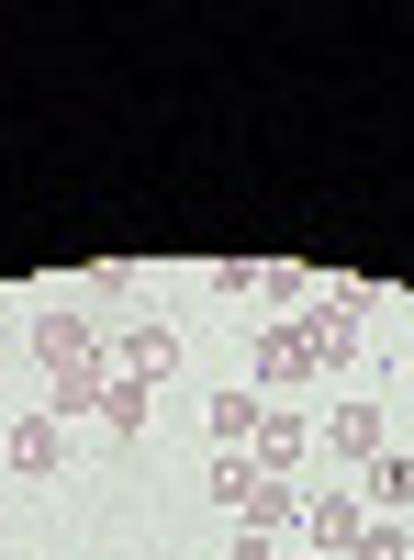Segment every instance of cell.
I'll use <instances>...</instances> for the list:
<instances>
[{"instance_id":"7a4b0ae2","label":"cell","mask_w":414,"mask_h":560,"mask_svg":"<svg viewBox=\"0 0 414 560\" xmlns=\"http://www.w3.org/2000/svg\"><path fill=\"white\" fill-rule=\"evenodd\" d=\"M303 448H314L303 404H269V415H258V471H269V482H292V471H303Z\"/></svg>"},{"instance_id":"5b68a950","label":"cell","mask_w":414,"mask_h":560,"mask_svg":"<svg viewBox=\"0 0 414 560\" xmlns=\"http://www.w3.org/2000/svg\"><path fill=\"white\" fill-rule=\"evenodd\" d=\"M326 448H347L358 471H370V459L392 448V415H381V404H336V415H326Z\"/></svg>"},{"instance_id":"2e32d148","label":"cell","mask_w":414,"mask_h":560,"mask_svg":"<svg viewBox=\"0 0 414 560\" xmlns=\"http://www.w3.org/2000/svg\"><path fill=\"white\" fill-rule=\"evenodd\" d=\"M292 560H326V549H292Z\"/></svg>"},{"instance_id":"7c38bea8","label":"cell","mask_w":414,"mask_h":560,"mask_svg":"<svg viewBox=\"0 0 414 560\" xmlns=\"http://www.w3.org/2000/svg\"><path fill=\"white\" fill-rule=\"evenodd\" d=\"M258 415L269 393H213V448H258Z\"/></svg>"},{"instance_id":"3957f363","label":"cell","mask_w":414,"mask_h":560,"mask_svg":"<svg viewBox=\"0 0 414 560\" xmlns=\"http://www.w3.org/2000/svg\"><path fill=\"white\" fill-rule=\"evenodd\" d=\"M34 359H45V370H102V337H90V314H34Z\"/></svg>"},{"instance_id":"9a60e30c","label":"cell","mask_w":414,"mask_h":560,"mask_svg":"<svg viewBox=\"0 0 414 560\" xmlns=\"http://www.w3.org/2000/svg\"><path fill=\"white\" fill-rule=\"evenodd\" d=\"M236 560H292V549L281 538H236Z\"/></svg>"},{"instance_id":"6da1fadb","label":"cell","mask_w":414,"mask_h":560,"mask_svg":"<svg viewBox=\"0 0 414 560\" xmlns=\"http://www.w3.org/2000/svg\"><path fill=\"white\" fill-rule=\"evenodd\" d=\"M358 527H370V504H358V493H314V504H303V549H326V560H347Z\"/></svg>"},{"instance_id":"5bb4252c","label":"cell","mask_w":414,"mask_h":560,"mask_svg":"<svg viewBox=\"0 0 414 560\" xmlns=\"http://www.w3.org/2000/svg\"><path fill=\"white\" fill-rule=\"evenodd\" d=\"M269 471H258V448H213V504H236L247 516V493H258Z\"/></svg>"},{"instance_id":"8992f818","label":"cell","mask_w":414,"mask_h":560,"mask_svg":"<svg viewBox=\"0 0 414 560\" xmlns=\"http://www.w3.org/2000/svg\"><path fill=\"white\" fill-rule=\"evenodd\" d=\"M168 370H179V337H168V325H157V314H146V325H123V382H146V393H157Z\"/></svg>"},{"instance_id":"ba28073f","label":"cell","mask_w":414,"mask_h":560,"mask_svg":"<svg viewBox=\"0 0 414 560\" xmlns=\"http://www.w3.org/2000/svg\"><path fill=\"white\" fill-rule=\"evenodd\" d=\"M314 370V337L303 325H258V382H303Z\"/></svg>"},{"instance_id":"e0dca14e","label":"cell","mask_w":414,"mask_h":560,"mask_svg":"<svg viewBox=\"0 0 414 560\" xmlns=\"http://www.w3.org/2000/svg\"><path fill=\"white\" fill-rule=\"evenodd\" d=\"M403 370H414V359H403Z\"/></svg>"},{"instance_id":"8fae6325","label":"cell","mask_w":414,"mask_h":560,"mask_svg":"<svg viewBox=\"0 0 414 560\" xmlns=\"http://www.w3.org/2000/svg\"><path fill=\"white\" fill-rule=\"evenodd\" d=\"M292 527H303V493L292 482H258L247 493V538H292Z\"/></svg>"},{"instance_id":"52a82bcc","label":"cell","mask_w":414,"mask_h":560,"mask_svg":"<svg viewBox=\"0 0 414 560\" xmlns=\"http://www.w3.org/2000/svg\"><path fill=\"white\" fill-rule=\"evenodd\" d=\"M358 504H381V516L403 527V504H414V448H381V459H370V482H358Z\"/></svg>"},{"instance_id":"277c9868","label":"cell","mask_w":414,"mask_h":560,"mask_svg":"<svg viewBox=\"0 0 414 560\" xmlns=\"http://www.w3.org/2000/svg\"><path fill=\"white\" fill-rule=\"evenodd\" d=\"M303 337H314V370H336V359H358V303H347V292H314V314H303Z\"/></svg>"},{"instance_id":"30bf717a","label":"cell","mask_w":414,"mask_h":560,"mask_svg":"<svg viewBox=\"0 0 414 560\" xmlns=\"http://www.w3.org/2000/svg\"><path fill=\"white\" fill-rule=\"evenodd\" d=\"M146 415H157V393L113 370V382H102V427H113V438H146Z\"/></svg>"},{"instance_id":"9c48e42d","label":"cell","mask_w":414,"mask_h":560,"mask_svg":"<svg viewBox=\"0 0 414 560\" xmlns=\"http://www.w3.org/2000/svg\"><path fill=\"white\" fill-rule=\"evenodd\" d=\"M57 459H68V427H57V415H23V427H12V471H57Z\"/></svg>"},{"instance_id":"4fadbf2b","label":"cell","mask_w":414,"mask_h":560,"mask_svg":"<svg viewBox=\"0 0 414 560\" xmlns=\"http://www.w3.org/2000/svg\"><path fill=\"white\" fill-rule=\"evenodd\" d=\"M34 415H57V427H68V415H102V370H57Z\"/></svg>"}]
</instances>
